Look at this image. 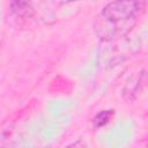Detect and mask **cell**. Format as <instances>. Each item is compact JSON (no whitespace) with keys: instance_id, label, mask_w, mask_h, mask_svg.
Instances as JSON below:
<instances>
[{"instance_id":"obj_1","label":"cell","mask_w":148,"mask_h":148,"mask_svg":"<svg viewBox=\"0 0 148 148\" xmlns=\"http://www.w3.org/2000/svg\"><path fill=\"white\" fill-rule=\"evenodd\" d=\"M146 12V0H113L96 16L92 29L102 42L125 37Z\"/></svg>"},{"instance_id":"obj_2","label":"cell","mask_w":148,"mask_h":148,"mask_svg":"<svg viewBox=\"0 0 148 148\" xmlns=\"http://www.w3.org/2000/svg\"><path fill=\"white\" fill-rule=\"evenodd\" d=\"M104 43H109L110 45L104 49V51L99 56V59L101 62H103L104 66L108 67L117 66L118 64L134 57L138 52H140L141 49L140 39L130 37V35Z\"/></svg>"},{"instance_id":"obj_3","label":"cell","mask_w":148,"mask_h":148,"mask_svg":"<svg viewBox=\"0 0 148 148\" xmlns=\"http://www.w3.org/2000/svg\"><path fill=\"white\" fill-rule=\"evenodd\" d=\"M9 9L13 16L18 20H29L36 15V8L32 0H12Z\"/></svg>"},{"instance_id":"obj_4","label":"cell","mask_w":148,"mask_h":148,"mask_svg":"<svg viewBox=\"0 0 148 148\" xmlns=\"http://www.w3.org/2000/svg\"><path fill=\"white\" fill-rule=\"evenodd\" d=\"M146 83V71L142 69L141 72L138 73V75L132 79L127 84H126V88L124 89V96L127 98V99H133L136 97L138 92L140 94L142 87L145 86Z\"/></svg>"},{"instance_id":"obj_5","label":"cell","mask_w":148,"mask_h":148,"mask_svg":"<svg viewBox=\"0 0 148 148\" xmlns=\"http://www.w3.org/2000/svg\"><path fill=\"white\" fill-rule=\"evenodd\" d=\"M113 114H114L113 110H103V111L98 112L95 116V118L92 119V123H94L95 127L101 128V127H104L105 125H108L111 121Z\"/></svg>"},{"instance_id":"obj_6","label":"cell","mask_w":148,"mask_h":148,"mask_svg":"<svg viewBox=\"0 0 148 148\" xmlns=\"http://www.w3.org/2000/svg\"><path fill=\"white\" fill-rule=\"evenodd\" d=\"M74 1H79V0H54V2H57V3H59V5L69 3V2H74Z\"/></svg>"}]
</instances>
